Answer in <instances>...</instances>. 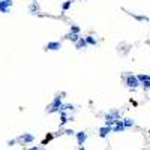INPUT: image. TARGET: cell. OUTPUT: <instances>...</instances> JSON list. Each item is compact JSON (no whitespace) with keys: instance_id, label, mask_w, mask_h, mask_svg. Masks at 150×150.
<instances>
[{"instance_id":"cell-3","label":"cell","mask_w":150,"mask_h":150,"mask_svg":"<svg viewBox=\"0 0 150 150\" xmlns=\"http://www.w3.org/2000/svg\"><path fill=\"white\" fill-rule=\"evenodd\" d=\"M126 84H128V87H131V89H135L138 84V80L135 75H128V78H126Z\"/></svg>"},{"instance_id":"cell-9","label":"cell","mask_w":150,"mask_h":150,"mask_svg":"<svg viewBox=\"0 0 150 150\" xmlns=\"http://www.w3.org/2000/svg\"><path fill=\"white\" fill-rule=\"evenodd\" d=\"M110 132H111V128L110 126H104V128H101V129H99V135L102 138H105Z\"/></svg>"},{"instance_id":"cell-11","label":"cell","mask_w":150,"mask_h":150,"mask_svg":"<svg viewBox=\"0 0 150 150\" xmlns=\"http://www.w3.org/2000/svg\"><path fill=\"white\" fill-rule=\"evenodd\" d=\"M137 80H138V83H146V81H149V75L147 74H143V75H138L137 77Z\"/></svg>"},{"instance_id":"cell-21","label":"cell","mask_w":150,"mask_h":150,"mask_svg":"<svg viewBox=\"0 0 150 150\" xmlns=\"http://www.w3.org/2000/svg\"><path fill=\"white\" fill-rule=\"evenodd\" d=\"M14 144H15V140H11V141L8 143V146H14Z\"/></svg>"},{"instance_id":"cell-23","label":"cell","mask_w":150,"mask_h":150,"mask_svg":"<svg viewBox=\"0 0 150 150\" xmlns=\"http://www.w3.org/2000/svg\"><path fill=\"white\" fill-rule=\"evenodd\" d=\"M80 150H86V149H84V147H80Z\"/></svg>"},{"instance_id":"cell-20","label":"cell","mask_w":150,"mask_h":150,"mask_svg":"<svg viewBox=\"0 0 150 150\" xmlns=\"http://www.w3.org/2000/svg\"><path fill=\"white\" fill-rule=\"evenodd\" d=\"M143 86H144V87H146V89H147V87H149V86H150V81H146V83H143Z\"/></svg>"},{"instance_id":"cell-18","label":"cell","mask_w":150,"mask_h":150,"mask_svg":"<svg viewBox=\"0 0 150 150\" xmlns=\"http://www.w3.org/2000/svg\"><path fill=\"white\" fill-rule=\"evenodd\" d=\"M68 122V117H66V114H65V113H62V125H63V123H66Z\"/></svg>"},{"instance_id":"cell-7","label":"cell","mask_w":150,"mask_h":150,"mask_svg":"<svg viewBox=\"0 0 150 150\" xmlns=\"http://www.w3.org/2000/svg\"><path fill=\"white\" fill-rule=\"evenodd\" d=\"M123 129H125V126H123L122 120L117 119V120H116V125H114V128H111V131H114V132H122Z\"/></svg>"},{"instance_id":"cell-24","label":"cell","mask_w":150,"mask_h":150,"mask_svg":"<svg viewBox=\"0 0 150 150\" xmlns=\"http://www.w3.org/2000/svg\"><path fill=\"white\" fill-rule=\"evenodd\" d=\"M0 2H2V0H0Z\"/></svg>"},{"instance_id":"cell-1","label":"cell","mask_w":150,"mask_h":150,"mask_svg":"<svg viewBox=\"0 0 150 150\" xmlns=\"http://www.w3.org/2000/svg\"><path fill=\"white\" fill-rule=\"evenodd\" d=\"M60 107H62V96L57 95L54 101L51 102L50 108H48V113H54V111H60Z\"/></svg>"},{"instance_id":"cell-13","label":"cell","mask_w":150,"mask_h":150,"mask_svg":"<svg viewBox=\"0 0 150 150\" xmlns=\"http://www.w3.org/2000/svg\"><path fill=\"white\" fill-rule=\"evenodd\" d=\"M84 41H86V44H92V45H96V39H95V38H92V36H87Z\"/></svg>"},{"instance_id":"cell-19","label":"cell","mask_w":150,"mask_h":150,"mask_svg":"<svg viewBox=\"0 0 150 150\" xmlns=\"http://www.w3.org/2000/svg\"><path fill=\"white\" fill-rule=\"evenodd\" d=\"M65 134H68V135H72L74 131H72V129H66V131H65Z\"/></svg>"},{"instance_id":"cell-15","label":"cell","mask_w":150,"mask_h":150,"mask_svg":"<svg viewBox=\"0 0 150 150\" xmlns=\"http://www.w3.org/2000/svg\"><path fill=\"white\" fill-rule=\"evenodd\" d=\"M30 11H32V14H38V12H39V6H38L36 3H33L30 6Z\"/></svg>"},{"instance_id":"cell-4","label":"cell","mask_w":150,"mask_h":150,"mask_svg":"<svg viewBox=\"0 0 150 150\" xmlns=\"http://www.w3.org/2000/svg\"><path fill=\"white\" fill-rule=\"evenodd\" d=\"M86 140H87V134H86V132H78L77 134V141L80 144V147H83V144H84Z\"/></svg>"},{"instance_id":"cell-8","label":"cell","mask_w":150,"mask_h":150,"mask_svg":"<svg viewBox=\"0 0 150 150\" xmlns=\"http://www.w3.org/2000/svg\"><path fill=\"white\" fill-rule=\"evenodd\" d=\"M20 140L24 141V143H32V141L35 140V137L32 135V134H23V135L20 137Z\"/></svg>"},{"instance_id":"cell-17","label":"cell","mask_w":150,"mask_h":150,"mask_svg":"<svg viewBox=\"0 0 150 150\" xmlns=\"http://www.w3.org/2000/svg\"><path fill=\"white\" fill-rule=\"evenodd\" d=\"M78 32H80V27H77V26H72V29H71V33L78 35Z\"/></svg>"},{"instance_id":"cell-12","label":"cell","mask_w":150,"mask_h":150,"mask_svg":"<svg viewBox=\"0 0 150 150\" xmlns=\"http://www.w3.org/2000/svg\"><path fill=\"white\" fill-rule=\"evenodd\" d=\"M122 123H123V126H125V128L134 126V120L132 119H125V120H122Z\"/></svg>"},{"instance_id":"cell-22","label":"cell","mask_w":150,"mask_h":150,"mask_svg":"<svg viewBox=\"0 0 150 150\" xmlns=\"http://www.w3.org/2000/svg\"><path fill=\"white\" fill-rule=\"evenodd\" d=\"M27 150H39V147H30V149H27Z\"/></svg>"},{"instance_id":"cell-14","label":"cell","mask_w":150,"mask_h":150,"mask_svg":"<svg viewBox=\"0 0 150 150\" xmlns=\"http://www.w3.org/2000/svg\"><path fill=\"white\" fill-rule=\"evenodd\" d=\"M66 38H68V39H71V41H74V42H77V41L80 39V36H78V35H75V33H69Z\"/></svg>"},{"instance_id":"cell-16","label":"cell","mask_w":150,"mask_h":150,"mask_svg":"<svg viewBox=\"0 0 150 150\" xmlns=\"http://www.w3.org/2000/svg\"><path fill=\"white\" fill-rule=\"evenodd\" d=\"M71 5H72V0H68V2H65V3H63L62 9H63V11H68L69 8H71Z\"/></svg>"},{"instance_id":"cell-10","label":"cell","mask_w":150,"mask_h":150,"mask_svg":"<svg viewBox=\"0 0 150 150\" xmlns=\"http://www.w3.org/2000/svg\"><path fill=\"white\" fill-rule=\"evenodd\" d=\"M86 41H84V38H80V39L77 41V48L78 50H83V48H86Z\"/></svg>"},{"instance_id":"cell-2","label":"cell","mask_w":150,"mask_h":150,"mask_svg":"<svg viewBox=\"0 0 150 150\" xmlns=\"http://www.w3.org/2000/svg\"><path fill=\"white\" fill-rule=\"evenodd\" d=\"M14 5V2L12 0H2L0 2V12H3V14H6L8 11H9V8Z\"/></svg>"},{"instance_id":"cell-5","label":"cell","mask_w":150,"mask_h":150,"mask_svg":"<svg viewBox=\"0 0 150 150\" xmlns=\"http://www.w3.org/2000/svg\"><path fill=\"white\" fill-rule=\"evenodd\" d=\"M62 48V44L60 42H48L45 50H60Z\"/></svg>"},{"instance_id":"cell-6","label":"cell","mask_w":150,"mask_h":150,"mask_svg":"<svg viewBox=\"0 0 150 150\" xmlns=\"http://www.w3.org/2000/svg\"><path fill=\"white\" fill-rule=\"evenodd\" d=\"M116 120L117 119H114V116H113L111 113H110V114H105V126L111 128V125H113V123H116Z\"/></svg>"}]
</instances>
